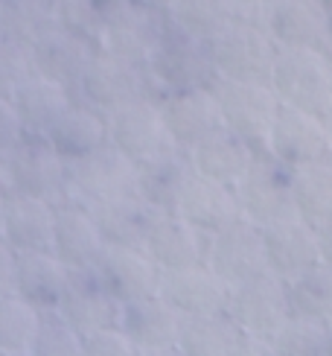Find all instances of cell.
<instances>
[{"mask_svg": "<svg viewBox=\"0 0 332 356\" xmlns=\"http://www.w3.org/2000/svg\"><path fill=\"white\" fill-rule=\"evenodd\" d=\"M44 138H47V143L65 164H73V161L97 152L108 143V123H105V117L99 111L73 99L70 108L50 126Z\"/></svg>", "mask_w": 332, "mask_h": 356, "instance_id": "obj_28", "label": "cell"}, {"mask_svg": "<svg viewBox=\"0 0 332 356\" xmlns=\"http://www.w3.org/2000/svg\"><path fill=\"white\" fill-rule=\"evenodd\" d=\"M94 216L99 236L105 245H119V248H143L149 225H152V211L138 193L123 199H111V202H99L94 207H88Z\"/></svg>", "mask_w": 332, "mask_h": 356, "instance_id": "obj_31", "label": "cell"}, {"mask_svg": "<svg viewBox=\"0 0 332 356\" xmlns=\"http://www.w3.org/2000/svg\"><path fill=\"white\" fill-rule=\"evenodd\" d=\"M33 58H29V47L18 41L0 38V97H12L18 91V85L33 76Z\"/></svg>", "mask_w": 332, "mask_h": 356, "instance_id": "obj_39", "label": "cell"}, {"mask_svg": "<svg viewBox=\"0 0 332 356\" xmlns=\"http://www.w3.org/2000/svg\"><path fill=\"white\" fill-rule=\"evenodd\" d=\"M324 123H326V135H329V143H332V111L324 117Z\"/></svg>", "mask_w": 332, "mask_h": 356, "instance_id": "obj_50", "label": "cell"}, {"mask_svg": "<svg viewBox=\"0 0 332 356\" xmlns=\"http://www.w3.org/2000/svg\"><path fill=\"white\" fill-rule=\"evenodd\" d=\"M181 324H184V318H181L158 292L146 295V298H138V301L119 304V324L117 327L123 330L140 350L172 348L178 342Z\"/></svg>", "mask_w": 332, "mask_h": 356, "instance_id": "obj_25", "label": "cell"}, {"mask_svg": "<svg viewBox=\"0 0 332 356\" xmlns=\"http://www.w3.org/2000/svg\"><path fill=\"white\" fill-rule=\"evenodd\" d=\"M102 248L105 243L88 207L70 202L56 204L50 254H56L67 269H94Z\"/></svg>", "mask_w": 332, "mask_h": 356, "instance_id": "obj_22", "label": "cell"}, {"mask_svg": "<svg viewBox=\"0 0 332 356\" xmlns=\"http://www.w3.org/2000/svg\"><path fill=\"white\" fill-rule=\"evenodd\" d=\"M292 202L294 213L312 228L332 219V158L292 167Z\"/></svg>", "mask_w": 332, "mask_h": 356, "instance_id": "obj_32", "label": "cell"}, {"mask_svg": "<svg viewBox=\"0 0 332 356\" xmlns=\"http://www.w3.org/2000/svg\"><path fill=\"white\" fill-rule=\"evenodd\" d=\"M158 295L181 318H204V316L228 313L231 286L204 263V266L160 272Z\"/></svg>", "mask_w": 332, "mask_h": 356, "instance_id": "obj_12", "label": "cell"}, {"mask_svg": "<svg viewBox=\"0 0 332 356\" xmlns=\"http://www.w3.org/2000/svg\"><path fill=\"white\" fill-rule=\"evenodd\" d=\"M263 24L277 47H312L332 56L324 0H274Z\"/></svg>", "mask_w": 332, "mask_h": 356, "instance_id": "obj_19", "label": "cell"}, {"mask_svg": "<svg viewBox=\"0 0 332 356\" xmlns=\"http://www.w3.org/2000/svg\"><path fill=\"white\" fill-rule=\"evenodd\" d=\"M326 6V18H329V47H332V0H324Z\"/></svg>", "mask_w": 332, "mask_h": 356, "instance_id": "obj_47", "label": "cell"}, {"mask_svg": "<svg viewBox=\"0 0 332 356\" xmlns=\"http://www.w3.org/2000/svg\"><path fill=\"white\" fill-rule=\"evenodd\" d=\"M268 85L280 106L326 117L332 111V56L312 47H277Z\"/></svg>", "mask_w": 332, "mask_h": 356, "instance_id": "obj_1", "label": "cell"}, {"mask_svg": "<svg viewBox=\"0 0 332 356\" xmlns=\"http://www.w3.org/2000/svg\"><path fill=\"white\" fill-rule=\"evenodd\" d=\"M41 327V313L29 307L15 292L0 295V353L6 356H29Z\"/></svg>", "mask_w": 332, "mask_h": 356, "instance_id": "obj_36", "label": "cell"}, {"mask_svg": "<svg viewBox=\"0 0 332 356\" xmlns=\"http://www.w3.org/2000/svg\"><path fill=\"white\" fill-rule=\"evenodd\" d=\"M228 318L239 327V333L271 339L289 318L285 280H280L274 272H263L245 284L231 286Z\"/></svg>", "mask_w": 332, "mask_h": 356, "instance_id": "obj_10", "label": "cell"}, {"mask_svg": "<svg viewBox=\"0 0 332 356\" xmlns=\"http://www.w3.org/2000/svg\"><path fill=\"white\" fill-rule=\"evenodd\" d=\"M263 245H265L268 272H274L280 280H292L294 275L321 263L318 231L300 216H289L263 228Z\"/></svg>", "mask_w": 332, "mask_h": 356, "instance_id": "obj_20", "label": "cell"}, {"mask_svg": "<svg viewBox=\"0 0 332 356\" xmlns=\"http://www.w3.org/2000/svg\"><path fill=\"white\" fill-rule=\"evenodd\" d=\"M268 155L277 158L289 170L315 164V161H329L332 143L326 135L324 117L280 106L274 126H271V135H268Z\"/></svg>", "mask_w": 332, "mask_h": 356, "instance_id": "obj_13", "label": "cell"}, {"mask_svg": "<svg viewBox=\"0 0 332 356\" xmlns=\"http://www.w3.org/2000/svg\"><path fill=\"white\" fill-rule=\"evenodd\" d=\"M207 266L213 269L228 286L245 284V280L268 272L263 231L251 225L248 219L239 216L233 225L222 228L219 234L210 236Z\"/></svg>", "mask_w": 332, "mask_h": 356, "instance_id": "obj_14", "label": "cell"}, {"mask_svg": "<svg viewBox=\"0 0 332 356\" xmlns=\"http://www.w3.org/2000/svg\"><path fill=\"white\" fill-rule=\"evenodd\" d=\"M70 280V269L50 251H35V254H18L15 266V295L24 298L38 313H56L65 298Z\"/></svg>", "mask_w": 332, "mask_h": 356, "instance_id": "obj_24", "label": "cell"}, {"mask_svg": "<svg viewBox=\"0 0 332 356\" xmlns=\"http://www.w3.org/2000/svg\"><path fill=\"white\" fill-rule=\"evenodd\" d=\"M326 327H329V339H332V321H329V324H326Z\"/></svg>", "mask_w": 332, "mask_h": 356, "instance_id": "obj_51", "label": "cell"}, {"mask_svg": "<svg viewBox=\"0 0 332 356\" xmlns=\"http://www.w3.org/2000/svg\"><path fill=\"white\" fill-rule=\"evenodd\" d=\"M94 275L114 301H138L155 295L160 284V269L143 248H119L105 245L99 260L94 263Z\"/></svg>", "mask_w": 332, "mask_h": 356, "instance_id": "obj_16", "label": "cell"}, {"mask_svg": "<svg viewBox=\"0 0 332 356\" xmlns=\"http://www.w3.org/2000/svg\"><path fill=\"white\" fill-rule=\"evenodd\" d=\"M254 149L239 140L236 135H231L228 129L216 131L213 138L201 140L199 146H192L187 152L192 170L199 172L207 181H216V184H224V187H236L239 178L245 175V170L251 167L254 161Z\"/></svg>", "mask_w": 332, "mask_h": 356, "instance_id": "obj_30", "label": "cell"}, {"mask_svg": "<svg viewBox=\"0 0 332 356\" xmlns=\"http://www.w3.org/2000/svg\"><path fill=\"white\" fill-rule=\"evenodd\" d=\"M268 342L274 348V356H332L329 327L306 318H285Z\"/></svg>", "mask_w": 332, "mask_h": 356, "instance_id": "obj_37", "label": "cell"}, {"mask_svg": "<svg viewBox=\"0 0 332 356\" xmlns=\"http://www.w3.org/2000/svg\"><path fill=\"white\" fill-rule=\"evenodd\" d=\"M233 193L242 219H248L260 231L274 225V222L297 216L292 202V170L268 152L254 155L251 167L239 178Z\"/></svg>", "mask_w": 332, "mask_h": 356, "instance_id": "obj_8", "label": "cell"}, {"mask_svg": "<svg viewBox=\"0 0 332 356\" xmlns=\"http://www.w3.org/2000/svg\"><path fill=\"white\" fill-rule=\"evenodd\" d=\"M105 123H108V143L138 167L178 149L163 126L158 99H134L111 111Z\"/></svg>", "mask_w": 332, "mask_h": 356, "instance_id": "obj_9", "label": "cell"}, {"mask_svg": "<svg viewBox=\"0 0 332 356\" xmlns=\"http://www.w3.org/2000/svg\"><path fill=\"white\" fill-rule=\"evenodd\" d=\"M97 53H99L97 44L73 35L62 26L47 29V33L29 44V58H33L35 73L67 85L70 91L79 85V79L85 76V70L94 62Z\"/></svg>", "mask_w": 332, "mask_h": 356, "instance_id": "obj_21", "label": "cell"}, {"mask_svg": "<svg viewBox=\"0 0 332 356\" xmlns=\"http://www.w3.org/2000/svg\"><path fill=\"white\" fill-rule=\"evenodd\" d=\"M160 29L163 21H158L155 6L143 0H111L102 9L97 50L134 67H146L160 38Z\"/></svg>", "mask_w": 332, "mask_h": 356, "instance_id": "obj_5", "label": "cell"}, {"mask_svg": "<svg viewBox=\"0 0 332 356\" xmlns=\"http://www.w3.org/2000/svg\"><path fill=\"white\" fill-rule=\"evenodd\" d=\"M24 138H26V131H24L18 111H15L12 97H0V158L12 152Z\"/></svg>", "mask_w": 332, "mask_h": 356, "instance_id": "obj_41", "label": "cell"}, {"mask_svg": "<svg viewBox=\"0 0 332 356\" xmlns=\"http://www.w3.org/2000/svg\"><path fill=\"white\" fill-rule=\"evenodd\" d=\"M318 231V248H321V263H326L332 269V219H326Z\"/></svg>", "mask_w": 332, "mask_h": 356, "instance_id": "obj_44", "label": "cell"}, {"mask_svg": "<svg viewBox=\"0 0 332 356\" xmlns=\"http://www.w3.org/2000/svg\"><path fill=\"white\" fill-rule=\"evenodd\" d=\"M146 73L158 85L166 88V94L210 88L216 82V70H213V62H210L207 41L181 33L169 21H163L160 38L146 65Z\"/></svg>", "mask_w": 332, "mask_h": 356, "instance_id": "obj_7", "label": "cell"}, {"mask_svg": "<svg viewBox=\"0 0 332 356\" xmlns=\"http://www.w3.org/2000/svg\"><path fill=\"white\" fill-rule=\"evenodd\" d=\"M210 91L219 102L224 129L239 140H245L256 155L268 152V135L280 111V99L271 91V85L216 79Z\"/></svg>", "mask_w": 332, "mask_h": 356, "instance_id": "obj_4", "label": "cell"}, {"mask_svg": "<svg viewBox=\"0 0 332 356\" xmlns=\"http://www.w3.org/2000/svg\"><path fill=\"white\" fill-rule=\"evenodd\" d=\"M79 336L111 330L119 324V301H114L94 269H70L65 298L56 309Z\"/></svg>", "mask_w": 332, "mask_h": 356, "instance_id": "obj_18", "label": "cell"}, {"mask_svg": "<svg viewBox=\"0 0 332 356\" xmlns=\"http://www.w3.org/2000/svg\"><path fill=\"white\" fill-rule=\"evenodd\" d=\"M236 3L242 6V9H245V6H254V9H268L271 3H274V0H236Z\"/></svg>", "mask_w": 332, "mask_h": 356, "instance_id": "obj_46", "label": "cell"}, {"mask_svg": "<svg viewBox=\"0 0 332 356\" xmlns=\"http://www.w3.org/2000/svg\"><path fill=\"white\" fill-rule=\"evenodd\" d=\"M195 170L187 152H169L138 167V196L158 213H175L187 187L192 184Z\"/></svg>", "mask_w": 332, "mask_h": 356, "instance_id": "obj_26", "label": "cell"}, {"mask_svg": "<svg viewBox=\"0 0 332 356\" xmlns=\"http://www.w3.org/2000/svg\"><path fill=\"white\" fill-rule=\"evenodd\" d=\"M143 251L155 260L160 272L204 266L210 251V236L195 225H190L187 219H181L178 213H155Z\"/></svg>", "mask_w": 332, "mask_h": 356, "instance_id": "obj_17", "label": "cell"}, {"mask_svg": "<svg viewBox=\"0 0 332 356\" xmlns=\"http://www.w3.org/2000/svg\"><path fill=\"white\" fill-rule=\"evenodd\" d=\"M134 193H138V164H131L111 143L67 164L65 202L70 204L94 207L99 202L134 196Z\"/></svg>", "mask_w": 332, "mask_h": 356, "instance_id": "obj_6", "label": "cell"}, {"mask_svg": "<svg viewBox=\"0 0 332 356\" xmlns=\"http://www.w3.org/2000/svg\"><path fill=\"white\" fill-rule=\"evenodd\" d=\"M285 304H289V318L329 324L332 321V269L329 266L315 263L312 269L285 280Z\"/></svg>", "mask_w": 332, "mask_h": 356, "instance_id": "obj_33", "label": "cell"}, {"mask_svg": "<svg viewBox=\"0 0 332 356\" xmlns=\"http://www.w3.org/2000/svg\"><path fill=\"white\" fill-rule=\"evenodd\" d=\"M175 213L181 219H187L190 225H195L199 231H204L207 236L219 234L222 228L233 225V222L242 216L239 213V202H236L233 187L207 181V178H201L199 172H195L192 184L187 187Z\"/></svg>", "mask_w": 332, "mask_h": 356, "instance_id": "obj_29", "label": "cell"}, {"mask_svg": "<svg viewBox=\"0 0 332 356\" xmlns=\"http://www.w3.org/2000/svg\"><path fill=\"white\" fill-rule=\"evenodd\" d=\"M82 356H140V348L119 327H111L82 336Z\"/></svg>", "mask_w": 332, "mask_h": 356, "instance_id": "obj_40", "label": "cell"}, {"mask_svg": "<svg viewBox=\"0 0 332 356\" xmlns=\"http://www.w3.org/2000/svg\"><path fill=\"white\" fill-rule=\"evenodd\" d=\"M3 211H6V193L0 190V225H3Z\"/></svg>", "mask_w": 332, "mask_h": 356, "instance_id": "obj_49", "label": "cell"}, {"mask_svg": "<svg viewBox=\"0 0 332 356\" xmlns=\"http://www.w3.org/2000/svg\"><path fill=\"white\" fill-rule=\"evenodd\" d=\"M239 336L242 333L228 318V313L204 316V318H184L175 348L184 356H231Z\"/></svg>", "mask_w": 332, "mask_h": 356, "instance_id": "obj_35", "label": "cell"}, {"mask_svg": "<svg viewBox=\"0 0 332 356\" xmlns=\"http://www.w3.org/2000/svg\"><path fill=\"white\" fill-rule=\"evenodd\" d=\"M15 266H18V254L0 240V295H9L15 289Z\"/></svg>", "mask_w": 332, "mask_h": 356, "instance_id": "obj_42", "label": "cell"}, {"mask_svg": "<svg viewBox=\"0 0 332 356\" xmlns=\"http://www.w3.org/2000/svg\"><path fill=\"white\" fill-rule=\"evenodd\" d=\"M53 222H56V204L53 202L33 199V196H6L0 240H3L15 254L50 251Z\"/></svg>", "mask_w": 332, "mask_h": 356, "instance_id": "obj_23", "label": "cell"}, {"mask_svg": "<svg viewBox=\"0 0 332 356\" xmlns=\"http://www.w3.org/2000/svg\"><path fill=\"white\" fill-rule=\"evenodd\" d=\"M207 50L216 70V79L268 85L277 44L260 21L236 18L207 41Z\"/></svg>", "mask_w": 332, "mask_h": 356, "instance_id": "obj_2", "label": "cell"}, {"mask_svg": "<svg viewBox=\"0 0 332 356\" xmlns=\"http://www.w3.org/2000/svg\"><path fill=\"white\" fill-rule=\"evenodd\" d=\"M231 356H274V348H271L268 339H256V336H239V342L233 345Z\"/></svg>", "mask_w": 332, "mask_h": 356, "instance_id": "obj_43", "label": "cell"}, {"mask_svg": "<svg viewBox=\"0 0 332 356\" xmlns=\"http://www.w3.org/2000/svg\"><path fill=\"white\" fill-rule=\"evenodd\" d=\"M29 356H82V336L58 313H41V327Z\"/></svg>", "mask_w": 332, "mask_h": 356, "instance_id": "obj_38", "label": "cell"}, {"mask_svg": "<svg viewBox=\"0 0 332 356\" xmlns=\"http://www.w3.org/2000/svg\"><path fill=\"white\" fill-rule=\"evenodd\" d=\"M163 126L169 131L172 143L181 152H190L192 146L213 138L224 129L219 102L210 88H192V91H175L158 99Z\"/></svg>", "mask_w": 332, "mask_h": 356, "instance_id": "obj_15", "label": "cell"}, {"mask_svg": "<svg viewBox=\"0 0 332 356\" xmlns=\"http://www.w3.org/2000/svg\"><path fill=\"white\" fill-rule=\"evenodd\" d=\"M0 190L6 196H33L53 204L65 202L67 164L56 155L47 138L26 135L0 158Z\"/></svg>", "mask_w": 332, "mask_h": 356, "instance_id": "obj_3", "label": "cell"}, {"mask_svg": "<svg viewBox=\"0 0 332 356\" xmlns=\"http://www.w3.org/2000/svg\"><path fill=\"white\" fill-rule=\"evenodd\" d=\"M236 18H242L236 0H172L166 6V21L199 41H210Z\"/></svg>", "mask_w": 332, "mask_h": 356, "instance_id": "obj_34", "label": "cell"}, {"mask_svg": "<svg viewBox=\"0 0 332 356\" xmlns=\"http://www.w3.org/2000/svg\"><path fill=\"white\" fill-rule=\"evenodd\" d=\"M82 106L108 117L111 111L128 106L134 99H152L149 97V73L146 67H134L128 62H119L114 56L97 53L88 65L85 76L79 79Z\"/></svg>", "mask_w": 332, "mask_h": 356, "instance_id": "obj_11", "label": "cell"}, {"mask_svg": "<svg viewBox=\"0 0 332 356\" xmlns=\"http://www.w3.org/2000/svg\"><path fill=\"white\" fill-rule=\"evenodd\" d=\"M12 102H15V111H18L26 135L44 138L50 131V126L70 108L73 94L67 85L56 82L50 76H41V73H33V76H26L18 85V91L12 94Z\"/></svg>", "mask_w": 332, "mask_h": 356, "instance_id": "obj_27", "label": "cell"}, {"mask_svg": "<svg viewBox=\"0 0 332 356\" xmlns=\"http://www.w3.org/2000/svg\"><path fill=\"white\" fill-rule=\"evenodd\" d=\"M143 3H149V6H155V9H166L172 3V0H143Z\"/></svg>", "mask_w": 332, "mask_h": 356, "instance_id": "obj_48", "label": "cell"}, {"mask_svg": "<svg viewBox=\"0 0 332 356\" xmlns=\"http://www.w3.org/2000/svg\"><path fill=\"white\" fill-rule=\"evenodd\" d=\"M140 356H184L175 345L172 348H152V350H140Z\"/></svg>", "mask_w": 332, "mask_h": 356, "instance_id": "obj_45", "label": "cell"}]
</instances>
